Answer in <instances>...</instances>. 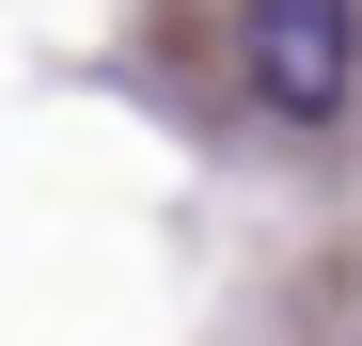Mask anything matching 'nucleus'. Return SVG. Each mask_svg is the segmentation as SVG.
<instances>
[{
	"mask_svg": "<svg viewBox=\"0 0 362 346\" xmlns=\"http://www.w3.org/2000/svg\"><path fill=\"white\" fill-rule=\"evenodd\" d=\"M236 95L268 126H346L362 110V0H236Z\"/></svg>",
	"mask_w": 362,
	"mask_h": 346,
	"instance_id": "f257e3e1",
	"label": "nucleus"
}]
</instances>
